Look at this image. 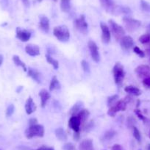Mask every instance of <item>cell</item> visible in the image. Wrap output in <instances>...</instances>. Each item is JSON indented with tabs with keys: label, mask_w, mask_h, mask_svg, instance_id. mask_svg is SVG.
<instances>
[{
	"label": "cell",
	"mask_w": 150,
	"mask_h": 150,
	"mask_svg": "<svg viewBox=\"0 0 150 150\" xmlns=\"http://www.w3.org/2000/svg\"><path fill=\"white\" fill-rule=\"evenodd\" d=\"M141 7L142 10L145 12L150 13V4L148 3L147 2L144 1V0H141Z\"/></svg>",
	"instance_id": "34"
},
{
	"label": "cell",
	"mask_w": 150,
	"mask_h": 150,
	"mask_svg": "<svg viewBox=\"0 0 150 150\" xmlns=\"http://www.w3.org/2000/svg\"><path fill=\"white\" fill-rule=\"evenodd\" d=\"M116 12H119V13L125 14V15H129V14L131 13V10L127 7L117 6L116 10Z\"/></svg>",
	"instance_id": "29"
},
{
	"label": "cell",
	"mask_w": 150,
	"mask_h": 150,
	"mask_svg": "<svg viewBox=\"0 0 150 150\" xmlns=\"http://www.w3.org/2000/svg\"><path fill=\"white\" fill-rule=\"evenodd\" d=\"M119 100V95L118 94H115L112 95V96H109L108 98V105L110 108L112 107V105L116 104V102Z\"/></svg>",
	"instance_id": "30"
},
{
	"label": "cell",
	"mask_w": 150,
	"mask_h": 150,
	"mask_svg": "<svg viewBox=\"0 0 150 150\" xmlns=\"http://www.w3.org/2000/svg\"><path fill=\"white\" fill-rule=\"evenodd\" d=\"M125 91L129 94L138 96L141 94V91L139 88L133 86H128L125 88Z\"/></svg>",
	"instance_id": "22"
},
{
	"label": "cell",
	"mask_w": 150,
	"mask_h": 150,
	"mask_svg": "<svg viewBox=\"0 0 150 150\" xmlns=\"http://www.w3.org/2000/svg\"><path fill=\"white\" fill-rule=\"evenodd\" d=\"M132 133H133V136L135 139L137 140V141H138L139 143H141V135L140 131L138 130V128L136 127H132Z\"/></svg>",
	"instance_id": "33"
},
{
	"label": "cell",
	"mask_w": 150,
	"mask_h": 150,
	"mask_svg": "<svg viewBox=\"0 0 150 150\" xmlns=\"http://www.w3.org/2000/svg\"><path fill=\"white\" fill-rule=\"evenodd\" d=\"M21 1H22V2L26 7L29 6V0H21Z\"/></svg>",
	"instance_id": "46"
},
{
	"label": "cell",
	"mask_w": 150,
	"mask_h": 150,
	"mask_svg": "<svg viewBox=\"0 0 150 150\" xmlns=\"http://www.w3.org/2000/svg\"><path fill=\"white\" fill-rule=\"evenodd\" d=\"M71 0H61L60 2V8L63 12L68 13L70 11Z\"/></svg>",
	"instance_id": "27"
},
{
	"label": "cell",
	"mask_w": 150,
	"mask_h": 150,
	"mask_svg": "<svg viewBox=\"0 0 150 150\" xmlns=\"http://www.w3.org/2000/svg\"><path fill=\"white\" fill-rule=\"evenodd\" d=\"M39 96L41 97V108H45L46 105H47V102L49 99H50V93L47 91L46 89H42L41 91L39 92Z\"/></svg>",
	"instance_id": "18"
},
{
	"label": "cell",
	"mask_w": 150,
	"mask_h": 150,
	"mask_svg": "<svg viewBox=\"0 0 150 150\" xmlns=\"http://www.w3.org/2000/svg\"><path fill=\"white\" fill-rule=\"evenodd\" d=\"M25 51L29 55L32 56V57H35V56H38L40 54V48L38 46L35 45V44H27L25 47Z\"/></svg>",
	"instance_id": "15"
},
{
	"label": "cell",
	"mask_w": 150,
	"mask_h": 150,
	"mask_svg": "<svg viewBox=\"0 0 150 150\" xmlns=\"http://www.w3.org/2000/svg\"><path fill=\"white\" fill-rule=\"evenodd\" d=\"M112 74L116 84L119 86H122L125 77V72L124 70V66L119 62L115 64L114 67L112 69Z\"/></svg>",
	"instance_id": "4"
},
{
	"label": "cell",
	"mask_w": 150,
	"mask_h": 150,
	"mask_svg": "<svg viewBox=\"0 0 150 150\" xmlns=\"http://www.w3.org/2000/svg\"><path fill=\"white\" fill-rule=\"evenodd\" d=\"M38 2H41L42 0H38Z\"/></svg>",
	"instance_id": "51"
},
{
	"label": "cell",
	"mask_w": 150,
	"mask_h": 150,
	"mask_svg": "<svg viewBox=\"0 0 150 150\" xmlns=\"http://www.w3.org/2000/svg\"><path fill=\"white\" fill-rule=\"evenodd\" d=\"M82 109H83V103L82 102H77V103H75L74 105V106L71 108V110H69V114L71 116H77V113Z\"/></svg>",
	"instance_id": "21"
},
{
	"label": "cell",
	"mask_w": 150,
	"mask_h": 150,
	"mask_svg": "<svg viewBox=\"0 0 150 150\" xmlns=\"http://www.w3.org/2000/svg\"><path fill=\"white\" fill-rule=\"evenodd\" d=\"M143 85H144L145 87L149 88H150V77H147L143 80Z\"/></svg>",
	"instance_id": "41"
},
{
	"label": "cell",
	"mask_w": 150,
	"mask_h": 150,
	"mask_svg": "<svg viewBox=\"0 0 150 150\" xmlns=\"http://www.w3.org/2000/svg\"><path fill=\"white\" fill-rule=\"evenodd\" d=\"M55 135L57 137V139H59L60 141H66L67 140V135H66V132L64 131V129L62 127L57 128L55 130Z\"/></svg>",
	"instance_id": "25"
},
{
	"label": "cell",
	"mask_w": 150,
	"mask_h": 150,
	"mask_svg": "<svg viewBox=\"0 0 150 150\" xmlns=\"http://www.w3.org/2000/svg\"><path fill=\"white\" fill-rule=\"evenodd\" d=\"M136 123V120L133 116H129L127 118V125L129 127H134L135 124Z\"/></svg>",
	"instance_id": "39"
},
{
	"label": "cell",
	"mask_w": 150,
	"mask_h": 150,
	"mask_svg": "<svg viewBox=\"0 0 150 150\" xmlns=\"http://www.w3.org/2000/svg\"><path fill=\"white\" fill-rule=\"evenodd\" d=\"M63 149V150H76L75 146L71 143H66V144H65Z\"/></svg>",
	"instance_id": "40"
},
{
	"label": "cell",
	"mask_w": 150,
	"mask_h": 150,
	"mask_svg": "<svg viewBox=\"0 0 150 150\" xmlns=\"http://www.w3.org/2000/svg\"><path fill=\"white\" fill-rule=\"evenodd\" d=\"M54 1H56V0H54Z\"/></svg>",
	"instance_id": "54"
},
{
	"label": "cell",
	"mask_w": 150,
	"mask_h": 150,
	"mask_svg": "<svg viewBox=\"0 0 150 150\" xmlns=\"http://www.w3.org/2000/svg\"><path fill=\"white\" fill-rule=\"evenodd\" d=\"M102 5V8L108 13H116V5L113 0H99Z\"/></svg>",
	"instance_id": "12"
},
{
	"label": "cell",
	"mask_w": 150,
	"mask_h": 150,
	"mask_svg": "<svg viewBox=\"0 0 150 150\" xmlns=\"http://www.w3.org/2000/svg\"><path fill=\"white\" fill-rule=\"evenodd\" d=\"M0 150H2V149H0Z\"/></svg>",
	"instance_id": "53"
},
{
	"label": "cell",
	"mask_w": 150,
	"mask_h": 150,
	"mask_svg": "<svg viewBox=\"0 0 150 150\" xmlns=\"http://www.w3.org/2000/svg\"><path fill=\"white\" fill-rule=\"evenodd\" d=\"M28 76L31 77L33 80L38 83H41V74L37 70L32 68H29L28 69Z\"/></svg>",
	"instance_id": "19"
},
{
	"label": "cell",
	"mask_w": 150,
	"mask_h": 150,
	"mask_svg": "<svg viewBox=\"0 0 150 150\" xmlns=\"http://www.w3.org/2000/svg\"><path fill=\"white\" fill-rule=\"evenodd\" d=\"M147 33L150 35V24H149L148 27H147Z\"/></svg>",
	"instance_id": "49"
},
{
	"label": "cell",
	"mask_w": 150,
	"mask_h": 150,
	"mask_svg": "<svg viewBox=\"0 0 150 150\" xmlns=\"http://www.w3.org/2000/svg\"><path fill=\"white\" fill-rule=\"evenodd\" d=\"M133 51H134V52H135V54H138L140 57H145V52H144V51H142V50H141L139 47H135L133 48Z\"/></svg>",
	"instance_id": "37"
},
{
	"label": "cell",
	"mask_w": 150,
	"mask_h": 150,
	"mask_svg": "<svg viewBox=\"0 0 150 150\" xmlns=\"http://www.w3.org/2000/svg\"><path fill=\"white\" fill-rule=\"evenodd\" d=\"M74 27L80 33L83 34H87L88 25L84 15H81L78 18L74 20Z\"/></svg>",
	"instance_id": "7"
},
{
	"label": "cell",
	"mask_w": 150,
	"mask_h": 150,
	"mask_svg": "<svg viewBox=\"0 0 150 150\" xmlns=\"http://www.w3.org/2000/svg\"><path fill=\"white\" fill-rule=\"evenodd\" d=\"M14 110H15V107L13 104L10 105L8 107L6 110V116L7 117H11L13 114Z\"/></svg>",
	"instance_id": "36"
},
{
	"label": "cell",
	"mask_w": 150,
	"mask_h": 150,
	"mask_svg": "<svg viewBox=\"0 0 150 150\" xmlns=\"http://www.w3.org/2000/svg\"><path fill=\"white\" fill-rule=\"evenodd\" d=\"M16 38L22 42H27L31 38V33L27 30H24L20 27L16 28Z\"/></svg>",
	"instance_id": "14"
},
{
	"label": "cell",
	"mask_w": 150,
	"mask_h": 150,
	"mask_svg": "<svg viewBox=\"0 0 150 150\" xmlns=\"http://www.w3.org/2000/svg\"><path fill=\"white\" fill-rule=\"evenodd\" d=\"M88 49L90 50L91 55L93 60L96 63H99V60H100V55H99V52L96 44L94 41H89L88 43Z\"/></svg>",
	"instance_id": "8"
},
{
	"label": "cell",
	"mask_w": 150,
	"mask_h": 150,
	"mask_svg": "<svg viewBox=\"0 0 150 150\" xmlns=\"http://www.w3.org/2000/svg\"><path fill=\"white\" fill-rule=\"evenodd\" d=\"M79 150H93V144L92 140H83L79 145Z\"/></svg>",
	"instance_id": "20"
},
{
	"label": "cell",
	"mask_w": 150,
	"mask_h": 150,
	"mask_svg": "<svg viewBox=\"0 0 150 150\" xmlns=\"http://www.w3.org/2000/svg\"><path fill=\"white\" fill-rule=\"evenodd\" d=\"M120 46L125 51H129L134 46V41L129 35H125L120 40Z\"/></svg>",
	"instance_id": "10"
},
{
	"label": "cell",
	"mask_w": 150,
	"mask_h": 150,
	"mask_svg": "<svg viewBox=\"0 0 150 150\" xmlns=\"http://www.w3.org/2000/svg\"><path fill=\"white\" fill-rule=\"evenodd\" d=\"M139 41L142 44H148L150 43V35L149 33L142 35L139 38Z\"/></svg>",
	"instance_id": "31"
},
{
	"label": "cell",
	"mask_w": 150,
	"mask_h": 150,
	"mask_svg": "<svg viewBox=\"0 0 150 150\" xmlns=\"http://www.w3.org/2000/svg\"><path fill=\"white\" fill-rule=\"evenodd\" d=\"M111 150H124V149L120 144H114L111 148Z\"/></svg>",
	"instance_id": "42"
},
{
	"label": "cell",
	"mask_w": 150,
	"mask_h": 150,
	"mask_svg": "<svg viewBox=\"0 0 150 150\" xmlns=\"http://www.w3.org/2000/svg\"><path fill=\"white\" fill-rule=\"evenodd\" d=\"M13 60L14 63H15L17 66H20V67L22 68L23 70H24V71H27V67H26L25 63L20 59V57H18V55H13Z\"/></svg>",
	"instance_id": "26"
},
{
	"label": "cell",
	"mask_w": 150,
	"mask_h": 150,
	"mask_svg": "<svg viewBox=\"0 0 150 150\" xmlns=\"http://www.w3.org/2000/svg\"><path fill=\"white\" fill-rule=\"evenodd\" d=\"M135 72L141 78L150 77V67L147 65H141L135 69Z\"/></svg>",
	"instance_id": "13"
},
{
	"label": "cell",
	"mask_w": 150,
	"mask_h": 150,
	"mask_svg": "<svg viewBox=\"0 0 150 150\" xmlns=\"http://www.w3.org/2000/svg\"><path fill=\"white\" fill-rule=\"evenodd\" d=\"M25 110L27 114L30 115L33 112L36 110V105L35 102H33V99H32L31 96H29L28 99H27L25 103Z\"/></svg>",
	"instance_id": "16"
},
{
	"label": "cell",
	"mask_w": 150,
	"mask_h": 150,
	"mask_svg": "<svg viewBox=\"0 0 150 150\" xmlns=\"http://www.w3.org/2000/svg\"><path fill=\"white\" fill-rule=\"evenodd\" d=\"M100 27L102 30V41L104 44H109L110 41V31L105 23L101 22L100 23Z\"/></svg>",
	"instance_id": "11"
},
{
	"label": "cell",
	"mask_w": 150,
	"mask_h": 150,
	"mask_svg": "<svg viewBox=\"0 0 150 150\" xmlns=\"http://www.w3.org/2000/svg\"><path fill=\"white\" fill-rule=\"evenodd\" d=\"M116 132L114 130H108L104 134L103 139L104 141H110L116 135Z\"/></svg>",
	"instance_id": "32"
},
{
	"label": "cell",
	"mask_w": 150,
	"mask_h": 150,
	"mask_svg": "<svg viewBox=\"0 0 150 150\" xmlns=\"http://www.w3.org/2000/svg\"><path fill=\"white\" fill-rule=\"evenodd\" d=\"M149 62H150V57H149Z\"/></svg>",
	"instance_id": "52"
},
{
	"label": "cell",
	"mask_w": 150,
	"mask_h": 150,
	"mask_svg": "<svg viewBox=\"0 0 150 150\" xmlns=\"http://www.w3.org/2000/svg\"><path fill=\"white\" fill-rule=\"evenodd\" d=\"M93 122H91L90 123H88L87 125V126H86V130H89V129H92V128H93Z\"/></svg>",
	"instance_id": "45"
},
{
	"label": "cell",
	"mask_w": 150,
	"mask_h": 150,
	"mask_svg": "<svg viewBox=\"0 0 150 150\" xmlns=\"http://www.w3.org/2000/svg\"><path fill=\"white\" fill-rule=\"evenodd\" d=\"M135 114L137 115V116H138L141 120H142L143 122H146V118L145 116L141 113V110H140L138 108H137V109L135 110Z\"/></svg>",
	"instance_id": "38"
},
{
	"label": "cell",
	"mask_w": 150,
	"mask_h": 150,
	"mask_svg": "<svg viewBox=\"0 0 150 150\" xmlns=\"http://www.w3.org/2000/svg\"><path fill=\"white\" fill-rule=\"evenodd\" d=\"M144 52H145V54H146L147 55L150 57V49H147V50H146V51Z\"/></svg>",
	"instance_id": "47"
},
{
	"label": "cell",
	"mask_w": 150,
	"mask_h": 150,
	"mask_svg": "<svg viewBox=\"0 0 150 150\" xmlns=\"http://www.w3.org/2000/svg\"><path fill=\"white\" fill-rule=\"evenodd\" d=\"M123 21L125 27H126L127 31H129V33H132V32L138 30L141 24L140 21L135 19V18H130L129 16L124 17Z\"/></svg>",
	"instance_id": "6"
},
{
	"label": "cell",
	"mask_w": 150,
	"mask_h": 150,
	"mask_svg": "<svg viewBox=\"0 0 150 150\" xmlns=\"http://www.w3.org/2000/svg\"><path fill=\"white\" fill-rule=\"evenodd\" d=\"M89 115H90V112H89V111L88 110L82 109L81 110H80V112L77 113V116L79 118V119H80L82 125H83V124H84L85 122L87 121Z\"/></svg>",
	"instance_id": "23"
},
{
	"label": "cell",
	"mask_w": 150,
	"mask_h": 150,
	"mask_svg": "<svg viewBox=\"0 0 150 150\" xmlns=\"http://www.w3.org/2000/svg\"><path fill=\"white\" fill-rule=\"evenodd\" d=\"M131 101V96H127L124 99H121V100H118L116 102V104L112 105V107L110 108V109L108 111V116L113 117L119 111H125L127 108V105Z\"/></svg>",
	"instance_id": "1"
},
{
	"label": "cell",
	"mask_w": 150,
	"mask_h": 150,
	"mask_svg": "<svg viewBox=\"0 0 150 150\" xmlns=\"http://www.w3.org/2000/svg\"><path fill=\"white\" fill-rule=\"evenodd\" d=\"M147 150H150V144H149L148 147H147Z\"/></svg>",
	"instance_id": "50"
},
{
	"label": "cell",
	"mask_w": 150,
	"mask_h": 150,
	"mask_svg": "<svg viewBox=\"0 0 150 150\" xmlns=\"http://www.w3.org/2000/svg\"><path fill=\"white\" fill-rule=\"evenodd\" d=\"M53 34L58 41L61 42H67L70 38V33L69 28L65 25L57 26L54 28Z\"/></svg>",
	"instance_id": "3"
},
{
	"label": "cell",
	"mask_w": 150,
	"mask_h": 150,
	"mask_svg": "<svg viewBox=\"0 0 150 150\" xmlns=\"http://www.w3.org/2000/svg\"><path fill=\"white\" fill-rule=\"evenodd\" d=\"M44 127L43 125H35L30 126L25 130V136L28 139L34 138V137H44Z\"/></svg>",
	"instance_id": "2"
},
{
	"label": "cell",
	"mask_w": 150,
	"mask_h": 150,
	"mask_svg": "<svg viewBox=\"0 0 150 150\" xmlns=\"http://www.w3.org/2000/svg\"><path fill=\"white\" fill-rule=\"evenodd\" d=\"M46 59H47V62H48L50 64H51L52 66L54 67V69H57L59 68V63L57 60H56L55 59L53 58L52 56H50V54H46Z\"/></svg>",
	"instance_id": "28"
},
{
	"label": "cell",
	"mask_w": 150,
	"mask_h": 150,
	"mask_svg": "<svg viewBox=\"0 0 150 150\" xmlns=\"http://www.w3.org/2000/svg\"><path fill=\"white\" fill-rule=\"evenodd\" d=\"M39 27L44 33H49L50 31V20L47 16H41L40 17Z\"/></svg>",
	"instance_id": "17"
},
{
	"label": "cell",
	"mask_w": 150,
	"mask_h": 150,
	"mask_svg": "<svg viewBox=\"0 0 150 150\" xmlns=\"http://www.w3.org/2000/svg\"><path fill=\"white\" fill-rule=\"evenodd\" d=\"M2 63H3V56L2 54H0V66H2Z\"/></svg>",
	"instance_id": "48"
},
{
	"label": "cell",
	"mask_w": 150,
	"mask_h": 150,
	"mask_svg": "<svg viewBox=\"0 0 150 150\" xmlns=\"http://www.w3.org/2000/svg\"><path fill=\"white\" fill-rule=\"evenodd\" d=\"M81 66H82V68H83V71H84L86 73H90V71H91L90 66H89L88 63L86 60H82Z\"/></svg>",
	"instance_id": "35"
},
{
	"label": "cell",
	"mask_w": 150,
	"mask_h": 150,
	"mask_svg": "<svg viewBox=\"0 0 150 150\" xmlns=\"http://www.w3.org/2000/svg\"><path fill=\"white\" fill-rule=\"evenodd\" d=\"M38 124V120L35 119V118H32L29 120V125L30 126H32V125H37Z\"/></svg>",
	"instance_id": "43"
},
{
	"label": "cell",
	"mask_w": 150,
	"mask_h": 150,
	"mask_svg": "<svg viewBox=\"0 0 150 150\" xmlns=\"http://www.w3.org/2000/svg\"><path fill=\"white\" fill-rule=\"evenodd\" d=\"M82 125L80 119L77 116H71L69 121V127L74 132V134H80V126Z\"/></svg>",
	"instance_id": "9"
},
{
	"label": "cell",
	"mask_w": 150,
	"mask_h": 150,
	"mask_svg": "<svg viewBox=\"0 0 150 150\" xmlns=\"http://www.w3.org/2000/svg\"><path fill=\"white\" fill-rule=\"evenodd\" d=\"M35 150H54V148H52V147L46 146H42L36 149Z\"/></svg>",
	"instance_id": "44"
},
{
	"label": "cell",
	"mask_w": 150,
	"mask_h": 150,
	"mask_svg": "<svg viewBox=\"0 0 150 150\" xmlns=\"http://www.w3.org/2000/svg\"><path fill=\"white\" fill-rule=\"evenodd\" d=\"M60 88V83L58 81L56 76H54L51 80V83L50 85V91H53L54 90H59Z\"/></svg>",
	"instance_id": "24"
},
{
	"label": "cell",
	"mask_w": 150,
	"mask_h": 150,
	"mask_svg": "<svg viewBox=\"0 0 150 150\" xmlns=\"http://www.w3.org/2000/svg\"><path fill=\"white\" fill-rule=\"evenodd\" d=\"M110 27L112 34L113 35L116 41H120L122 38L125 36V31L122 26L119 25L116 22H115L113 20H109Z\"/></svg>",
	"instance_id": "5"
}]
</instances>
